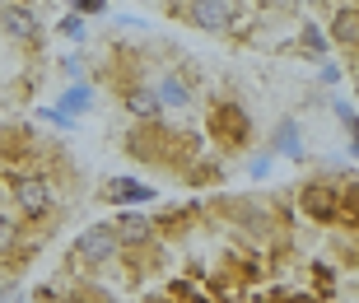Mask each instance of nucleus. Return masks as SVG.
I'll return each instance as SVG.
<instances>
[{
  "mask_svg": "<svg viewBox=\"0 0 359 303\" xmlns=\"http://www.w3.org/2000/svg\"><path fill=\"white\" fill-rule=\"evenodd\" d=\"M121 229H126V238H135V234H145V224H140V220H121Z\"/></svg>",
  "mask_w": 359,
  "mask_h": 303,
  "instance_id": "11",
  "label": "nucleus"
},
{
  "mask_svg": "<svg viewBox=\"0 0 359 303\" xmlns=\"http://www.w3.org/2000/svg\"><path fill=\"white\" fill-rule=\"evenodd\" d=\"M149 107H154V98H149V93H135V98H131V112H149Z\"/></svg>",
  "mask_w": 359,
  "mask_h": 303,
  "instance_id": "10",
  "label": "nucleus"
},
{
  "mask_svg": "<svg viewBox=\"0 0 359 303\" xmlns=\"http://www.w3.org/2000/svg\"><path fill=\"white\" fill-rule=\"evenodd\" d=\"M19 206H24L28 215H42V210H47V187H42V182H24V187H19Z\"/></svg>",
  "mask_w": 359,
  "mask_h": 303,
  "instance_id": "4",
  "label": "nucleus"
},
{
  "mask_svg": "<svg viewBox=\"0 0 359 303\" xmlns=\"http://www.w3.org/2000/svg\"><path fill=\"white\" fill-rule=\"evenodd\" d=\"M84 107H89V89H70L66 98H61V112H66V117L70 112H84Z\"/></svg>",
  "mask_w": 359,
  "mask_h": 303,
  "instance_id": "7",
  "label": "nucleus"
},
{
  "mask_svg": "<svg viewBox=\"0 0 359 303\" xmlns=\"http://www.w3.org/2000/svg\"><path fill=\"white\" fill-rule=\"evenodd\" d=\"M196 19L205 28H224L229 24V5L224 0H196Z\"/></svg>",
  "mask_w": 359,
  "mask_h": 303,
  "instance_id": "3",
  "label": "nucleus"
},
{
  "mask_svg": "<svg viewBox=\"0 0 359 303\" xmlns=\"http://www.w3.org/2000/svg\"><path fill=\"white\" fill-rule=\"evenodd\" d=\"M5 24H10V33L28 38V33H33V14H24L19 5H10V10H5Z\"/></svg>",
  "mask_w": 359,
  "mask_h": 303,
  "instance_id": "5",
  "label": "nucleus"
},
{
  "mask_svg": "<svg viewBox=\"0 0 359 303\" xmlns=\"http://www.w3.org/2000/svg\"><path fill=\"white\" fill-rule=\"evenodd\" d=\"M163 98H168V103H187V89L182 84H163Z\"/></svg>",
  "mask_w": 359,
  "mask_h": 303,
  "instance_id": "8",
  "label": "nucleus"
},
{
  "mask_svg": "<svg viewBox=\"0 0 359 303\" xmlns=\"http://www.w3.org/2000/svg\"><path fill=\"white\" fill-rule=\"evenodd\" d=\"M80 10H103V0H80Z\"/></svg>",
  "mask_w": 359,
  "mask_h": 303,
  "instance_id": "12",
  "label": "nucleus"
},
{
  "mask_svg": "<svg viewBox=\"0 0 359 303\" xmlns=\"http://www.w3.org/2000/svg\"><path fill=\"white\" fill-rule=\"evenodd\" d=\"M336 42H346V47L355 42V10H350V5L336 10Z\"/></svg>",
  "mask_w": 359,
  "mask_h": 303,
  "instance_id": "6",
  "label": "nucleus"
},
{
  "mask_svg": "<svg viewBox=\"0 0 359 303\" xmlns=\"http://www.w3.org/2000/svg\"><path fill=\"white\" fill-rule=\"evenodd\" d=\"M10 243H14V224H10V220H0V252L10 248Z\"/></svg>",
  "mask_w": 359,
  "mask_h": 303,
  "instance_id": "9",
  "label": "nucleus"
},
{
  "mask_svg": "<svg viewBox=\"0 0 359 303\" xmlns=\"http://www.w3.org/2000/svg\"><path fill=\"white\" fill-rule=\"evenodd\" d=\"M154 191H149L145 182H135V177H112L107 182V201H117V206H131V201H149Z\"/></svg>",
  "mask_w": 359,
  "mask_h": 303,
  "instance_id": "2",
  "label": "nucleus"
},
{
  "mask_svg": "<svg viewBox=\"0 0 359 303\" xmlns=\"http://www.w3.org/2000/svg\"><path fill=\"white\" fill-rule=\"evenodd\" d=\"M112 252H117V234H112L107 224H98L75 243V262H107Z\"/></svg>",
  "mask_w": 359,
  "mask_h": 303,
  "instance_id": "1",
  "label": "nucleus"
}]
</instances>
